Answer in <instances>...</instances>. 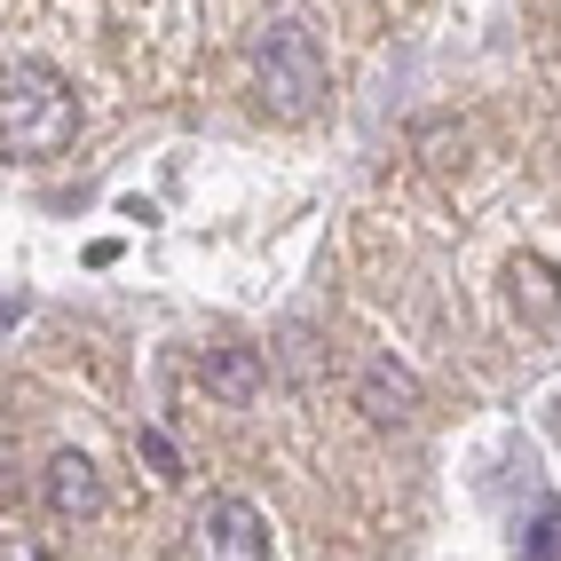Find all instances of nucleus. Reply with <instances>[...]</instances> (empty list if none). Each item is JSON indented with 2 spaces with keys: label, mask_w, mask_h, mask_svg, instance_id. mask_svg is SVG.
<instances>
[{
  "label": "nucleus",
  "mask_w": 561,
  "mask_h": 561,
  "mask_svg": "<svg viewBox=\"0 0 561 561\" xmlns=\"http://www.w3.org/2000/svg\"><path fill=\"white\" fill-rule=\"evenodd\" d=\"M253 88H261V111H277V119H317V103L332 88L324 71V48L309 24H270L253 48Z\"/></svg>",
  "instance_id": "nucleus-2"
},
{
  "label": "nucleus",
  "mask_w": 561,
  "mask_h": 561,
  "mask_svg": "<svg viewBox=\"0 0 561 561\" xmlns=\"http://www.w3.org/2000/svg\"><path fill=\"white\" fill-rule=\"evenodd\" d=\"M522 293H530V309H538V317L561 309V285H553L546 261H514V301H522Z\"/></svg>",
  "instance_id": "nucleus-7"
},
{
  "label": "nucleus",
  "mask_w": 561,
  "mask_h": 561,
  "mask_svg": "<svg viewBox=\"0 0 561 561\" xmlns=\"http://www.w3.org/2000/svg\"><path fill=\"white\" fill-rule=\"evenodd\" d=\"M191 561H270V530L245 499H206L198 522H191Z\"/></svg>",
  "instance_id": "nucleus-3"
},
{
  "label": "nucleus",
  "mask_w": 561,
  "mask_h": 561,
  "mask_svg": "<svg viewBox=\"0 0 561 561\" xmlns=\"http://www.w3.org/2000/svg\"><path fill=\"white\" fill-rule=\"evenodd\" d=\"M356 411H364V420H380V427H396V420L420 411V380H411L396 356H371V364L356 371Z\"/></svg>",
  "instance_id": "nucleus-4"
},
{
  "label": "nucleus",
  "mask_w": 561,
  "mask_h": 561,
  "mask_svg": "<svg viewBox=\"0 0 561 561\" xmlns=\"http://www.w3.org/2000/svg\"><path fill=\"white\" fill-rule=\"evenodd\" d=\"M206 388H214L221 403L261 396V356H253V348H214V356H206Z\"/></svg>",
  "instance_id": "nucleus-6"
},
{
  "label": "nucleus",
  "mask_w": 561,
  "mask_h": 561,
  "mask_svg": "<svg viewBox=\"0 0 561 561\" xmlns=\"http://www.w3.org/2000/svg\"><path fill=\"white\" fill-rule=\"evenodd\" d=\"M71 135H80V95L64 88V71L9 56V71H0V151L32 167L71 151Z\"/></svg>",
  "instance_id": "nucleus-1"
},
{
  "label": "nucleus",
  "mask_w": 561,
  "mask_h": 561,
  "mask_svg": "<svg viewBox=\"0 0 561 561\" xmlns=\"http://www.w3.org/2000/svg\"><path fill=\"white\" fill-rule=\"evenodd\" d=\"M9 561H48L41 546H24V538H9Z\"/></svg>",
  "instance_id": "nucleus-8"
},
{
  "label": "nucleus",
  "mask_w": 561,
  "mask_h": 561,
  "mask_svg": "<svg viewBox=\"0 0 561 561\" xmlns=\"http://www.w3.org/2000/svg\"><path fill=\"white\" fill-rule=\"evenodd\" d=\"M48 506L64 514V522H88L95 506H103V482H95V459H80V451H56L48 459Z\"/></svg>",
  "instance_id": "nucleus-5"
}]
</instances>
